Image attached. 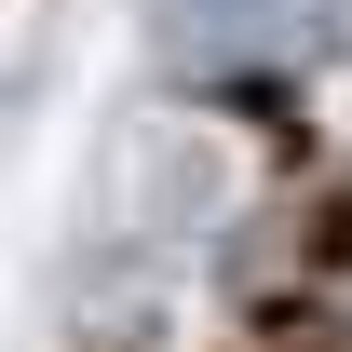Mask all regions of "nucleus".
I'll list each match as a JSON object with an SVG mask.
<instances>
[{
  "mask_svg": "<svg viewBox=\"0 0 352 352\" xmlns=\"http://www.w3.org/2000/svg\"><path fill=\"white\" fill-rule=\"evenodd\" d=\"M163 54L190 82H285L325 54V0H163Z\"/></svg>",
  "mask_w": 352,
  "mask_h": 352,
  "instance_id": "obj_1",
  "label": "nucleus"
}]
</instances>
